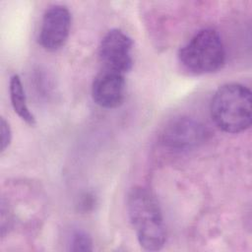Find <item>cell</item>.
I'll list each match as a JSON object with an SVG mask.
<instances>
[{
    "mask_svg": "<svg viewBox=\"0 0 252 252\" xmlns=\"http://www.w3.org/2000/svg\"><path fill=\"white\" fill-rule=\"evenodd\" d=\"M132 38L119 29H112L103 36L99 45V58L104 69L127 73L133 65Z\"/></svg>",
    "mask_w": 252,
    "mask_h": 252,
    "instance_id": "5b68a950",
    "label": "cell"
},
{
    "mask_svg": "<svg viewBox=\"0 0 252 252\" xmlns=\"http://www.w3.org/2000/svg\"><path fill=\"white\" fill-rule=\"evenodd\" d=\"M210 111L213 121L223 132L236 134L245 131L252 120L250 90L238 83L220 86L212 97Z\"/></svg>",
    "mask_w": 252,
    "mask_h": 252,
    "instance_id": "7a4b0ae2",
    "label": "cell"
},
{
    "mask_svg": "<svg viewBox=\"0 0 252 252\" xmlns=\"http://www.w3.org/2000/svg\"><path fill=\"white\" fill-rule=\"evenodd\" d=\"M71 28V14L67 7L55 5L45 11L39 32L40 45L55 51L61 48L68 39Z\"/></svg>",
    "mask_w": 252,
    "mask_h": 252,
    "instance_id": "8992f818",
    "label": "cell"
},
{
    "mask_svg": "<svg viewBox=\"0 0 252 252\" xmlns=\"http://www.w3.org/2000/svg\"><path fill=\"white\" fill-rule=\"evenodd\" d=\"M127 212L140 245L148 251L160 250L166 240V230L155 196L146 188H132L127 197Z\"/></svg>",
    "mask_w": 252,
    "mask_h": 252,
    "instance_id": "6da1fadb",
    "label": "cell"
},
{
    "mask_svg": "<svg viewBox=\"0 0 252 252\" xmlns=\"http://www.w3.org/2000/svg\"><path fill=\"white\" fill-rule=\"evenodd\" d=\"M210 135L209 129L191 117L172 119L163 129L161 142L164 146L174 150H188L203 144Z\"/></svg>",
    "mask_w": 252,
    "mask_h": 252,
    "instance_id": "277c9868",
    "label": "cell"
},
{
    "mask_svg": "<svg viewBox=\"0 0 252 252\" xmlns=\"http://www.w3.org/2000/svg\"><path fill=\"white\" fill-rule=\"evenodd\" d=\"M178 59L190 73L202 75L220 69L225 61V50L219 32L203 29L180 48Z\"/></svg>",
    "mask_w": 252,
    "mask_h": 252,
    "instance_id": "3957f363",
    "label": "cell"
},
{
    "mask_svg": "<svg viewBox=\"0 0 252 252\" xmlns=\"http://www.w3.org/2000/svg\"><path fill=\"white\" fill-rule=\"evenodd\" d=\"M10 98L14 111L26 123L32 126L35 124V117L29 109L25 94V90L19 75L15 74L10 79Z\"/></svg>",
    "mask_w": 252,
    "mask_h": 252,
    "instance_id": "ba28073f",
    "label": "cell"
},
{
    "mask_svg": "<svg viewBox=\"0 0 252 252\" xmlns=\"http://www.w3.org/2000/svg\"><path fill=\"white\" fill-rule=\"evenodd\" d=\"M1 129V152L3 153L10 145L11 140H12V131L10 128L9 123L5 120L4 117L1 118V123H0Z\"/></svg>",
    "mask_w": 252,
    "mask_h": 252,
    "instance_id": "30bf717a",
    "label": "cell"
},
{
    "mask_svg": "<svg viewBox=\"0 0 252 252\" xmlns=\"http://www.w3.org/2000/svg\"><path fill=\"white\" fill-rule=\"evenodd\" d=\"M71 251H92L93 240L91 236L82 230L75 231L70 238Z\"/></svg>",
    "mask_w": 252,
    "mask_h": 252,
    "instance_id": "9c48e42d",
    "label": "cell"
},
{
    "mask_svg": "<svg viewBox=\"0 0 252 252\" xmlns=\"http://www.w3.org/2000/svg\"><path fill=\"white\" fill-rule=\"evenodd\" d=\"M92 95L94 101L103 108L111 109L120 106L125 96L124 74L103 69L93 82Z\"/></svg>",
    "mask_w": 252,
    "mask_h": 252,
    "instance_id": "52a82bcc",
    "label": "cell"
}]
</instances>
